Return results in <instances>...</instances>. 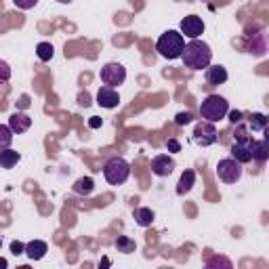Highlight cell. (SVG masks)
Instances as JSON below:
<instances>
[{
	"label": "cell",
	"mask_w": 269,
	"mask_h": 269,
	"mask_svg": "<svg viewBox=\"0 0 269 269\" xmlns=\"http://www.w3.org/2000/svg\"><path fill=\"white\" fill-rule=\"evenodd\" d=\"M181 59H183V65L190 67V69H202V67H208L210 65V59H213V51L210 46L202 40H190L185 46H183V53H181Z\"/></svg>",
	"instance_id": "1"
},
{
	"label": "cell",
	"mask_w": 269,
	"mask_h": 269,
	"mask_svg": "<svg viewBox=\"0 0 269 269\" xmlns=\"http://www.w3.org/2000/svg\"><path fill=\"white\" fill-rule=\"evenodd\" d=\"M229 112V105L223 97L219 95H208L202 103H200V116L206 120V122H221L227 116Z\"/></svg>",
	"instance_id": "2"
},
{
	"label": "cell",
	"mask_w": 269,
	"mask_h": 269,
	"mask_svg": "<svg viewBox=\"0 0 269 269\" xmlns=\"http://www.w3.org/2000/svg\"><path fill=\"white\" fill-rule=\"evenodd\" d=\"M183 46H185V40H183L181 34L174 32V30H168L160 36V40L156 44V51L162 57H166V59H177L183 53Z\"/></svg>",
	"instance_id": "3"
},
{
	"label": "cell",
	"mask_w": 269,
	"mask_h": 269,
	"mask_svg": "<svg viewBox=\"0 0 269 269\" xmlns=\"http://www.w3.org/2000/svg\"><path fill=\"white\" fill-rule=\"evenodd\" d=\"M103 174L110 185H122L128 179V174H131V166H128L122 158H112L108 164L103 166Z\"/></svg>",
	"instance_id": "4"
},
{
	"label": "cell",
	"mask_w": 269,
	"mask_h": 269,
	"mask_svg": "<svg viewBox=\"0 0 269 269\" xmlns=\"http://www.w3.org/2000/svg\"><path fill=\"white\" fill-rule=\"evenodd\" d=\"M99 78H101V82H103L105 86L116 88V86H120L124 80H126V69H124V65H120V63H108V65L101 67Z\"/></svg>",
	"instance_id": "5"
},
{
	"label": "cell",
	"mask_w": 269,
	"mask_h": 269,
	"mask_svg": "<svg viewBox=\"0 0 269 269\" xmlns=\"http://www.w3.org/2000/svg\"><path fill=\"white\" fill-rule=\"evenodd\" d=\"M217 177L225 183H236L242 177V166L240 162H236L233 158H225V160H219L217 164Z\"/></svg>",
	"instance_id": "6"
},
{
	"label": "cell",
	"mask_w": 269,
	"mask_h": 269,
	"mask_svg": "<svg viewBox=\"0 0 269 269\" xmlns=\"http://www.w3.org/2000/svg\"><path fill=\"white\" fill-rule=\"evenodd\" d=\"M217 139H219V135L215 131L213 122H200V124H196V128H194V141L198 145H202V147L213 145V143H217Z\"/></svg>",
	"instance_id": "7"
},
{
	"label": "cell",
	"mask_w": 269,
	"mask_h": 269,
	"mask_svg": "<svg viewBox=\"0 0 269 269\" xmlns=\"http://www.w3.org/2000/svg\"><path fill=\"white\" fill-rule=\"evenodd\" d=\"M202 32H204V21L198 15H187L181 19V36L194 40L198 36H202Z\"/></svg>",
	"instance_id": "8"
},
{
	"label": "cell",
	"mask_w": 269,
	"mask_h": 269,
	"mask_svg": "<svg viewBox=\"0 0 269 269\" xmlns=\"http://www.w3.org/2000/svg\"><path fill=\"white\" fill-rule=\"evenodd\" d=\"M149 170L158 174V177H168V174L174 170V160L168 158V156H156L154 160H151V164H149Z\"/></svg>",
	"instance_id": "9"
},
{
	"label": "cell",
	"mask_w": 269,
	"mask_h": 269,
	"mask_svg": "<svg viewBox=\"0 0 269 269\" xmlns=\"http://www.w3.org/2000/svg\"><path fill=\"white\" fill-rule=\"evenodd\" d=\"M231 156H233L236 162H240V164L250 162L252 160V156H250V139L248 137L246 139H238V141L231 145Z\"/></svg>",
	"instance_id": "10"
},
{
	"label": "cell",
	"mask_w": 269,
	"mask_h": 269,
	"mask_svg": "<svg viewBox=\"0 0 269 269\" xmlns=\"http://www.w3.org/2000/svg\"><path fill=\"white\" fill-rule=\"evenodd\" d=\"M97 103L101 105V108H118V103H120V95L116 93V88L112 86H101L99 93H97Z\"/></svg>",
	"instance_id": "11"
},
{
	"label": "cell",
	"mask_w": 269,
	"mask_h": 269,
	"mask_svg": "<svg viewBox=\"0 0 269 269\" xmlns=\"http://www.w3.org/2000/svg\"><path fill=\"white\" fill-rule=\"evenodd\" d=\"M206 82L208 86H219L227 82V72L223 65H208L206 67Z\"/></svg>",
	"instance_id": "12"
},
{
	"label": "cell",
	"mask_w": 269,
	"mask_h": 269,
	"mask_svg": "<svg viewBox=\"0 0 269 269\" xmlns=\"http://www.w3.org/2000/svg\"><path fill=\"white\" fill-rule=\"evenodd\" d=\"M30 124H32V118L28 114H23V112H15L9 118V126H11V131L13 133H26L30 128Z\"/></svg>",
	"instance_id": "13"
},
{
	"label": "cell",
	"mask_w": 269,
	"mask_h": 269,
	"mask_svg": "<svg viewBox=\"0 0 269 269\" xmlns=\"http://www.w3.org/2000/svg\"><path fill=\"white\" fill-rule=\"evenodd\" d=\"M23 252H26L32 261H40L42 256L46 254V242H42V240H32Z\"/></svg>",
	"instance_id": "14"
},
{
	"label": "cell",
	"mask_w": 269,
	"mask_h": 269,
	"mask_svg": "<svg viewBox=\"0 0 269 269\" xmlns=\"http://www.w3.org/2000/svg\"><path fill=\"white\" fill-rule=\"evenodd\" d=\"M19 151H15V149H0V166L3 168H13L17 162H19Z\"/></svg>",
	"instance_id": "15"
},
{
	"label": "cell",
	"mask_w": 269,
	"mask_h": 269,
	"mask_svg": "<svg viewBox=\"0 0 269 269\" xmlns=\"http://www.w3.org/2000/svg\"><path fill=\"white\" fill-rule=\"evenodd\" d=\"M250 156L259 162H265L269 158V151H267V143L265 141H250Z\"/></svg>",
	"instance_id": "16"
},
{
	"label": "cell",
	"mask_w": 269,
	"mask_h": 269,
	"mask_svg": "<svg viewBox=\"0 0 269 269\" xmlns=\"http://www.w3.org/2000/svg\"><path fill=\"white\" fill-rule=\"evenodd\" d=\"M194 179H196V174H194V170H185L183 174H181V179H179V185H177V194H187L194 187Z\"/></svg>",
	"instance_id": "17"
},
{
	"label": "cell",
	"mask_w": 269,
	"mask_h": 269,
	"mask_svg": "<svg viewBox=\"0 0 269 269\" xmlns=\"http://www.w3.org/2000/svg\"><path fill=\"white\" fill-rule=\"evenodd\" d=\"M135 221L141 227H149L151 223H154V213H151L149 208H137L135 210Z\"/></svg>",
	"instance_id": "18"
},
{
	"label": "cell",
	"mask_w": 269,
	"mask_h": 269,
	"mask_svg": "<svg viewBox=\"0 0 269 269\" xmlns=\"http://www.w3.org/2000/svg\"><path fill=\"white\" fill-rule=\"evenodd\" d=\"M36 55H38V59H40V61H51V59H53V55H55L53 44H49V42H40V44L36 46Z\"/></svg>",
	"instance_id": "19"
},
{
	"label": "cell",
	"mask_w": 269,
	"mask_h": 269,
	"mask_svg": "<svg viewBox=\"0 0 269 269\" xmlns=\"http://www.w3.org/2000/svg\"><path fill=\"white\" fill-rule=\"evenodd\" d=\"M116 248H118V252H133L135 250V242L131 238H126V236H118V240H116Z\"/></svg>",
	"instance_id": "20"
},
{
	"label": "cell",
	"mask_w": 269,
	"mask_h": 269,
	"mask_svg": "<svg viewBox=\"0 0 269 269\" xmlns=\"http://www.w3.org/2000/svg\"><path fill=\"white\" fill-rule=\"evenodd\" d=\"M13 141V131H11V126H5L0 124V149H7Z\"/></svg>",
	"instance_id": "21"
},
{
	"label": "cell",
	"mask_w": 269,
	"mask_h": 269,
	"mask_svg": "<svg viewBox=\"0 0 269 269\" xmlns=\"http://www.w3.org/2000/svg\"><path fill=\"white\" fill-rule=\"evenodd\" d=\"M74 192L76 194H91L93 192V179L91 177H84V179H78L76 183H74Z\"/></svg>",
	"instance_id": "22"
},
{
	"label": "cell",
	"mask_w": 269,
	"mask_h": 269,
	"mask_svg": "<svg viewBox=\"0 0 269 269\" xmlns=\"http://www.w3.org/2000/svg\"><path fill=\"white\" fill-rule=\"evenodd\" d=\"M250 128L252 131H265L267 128V116L265 114H252L250 116Z\"/></svg>",
	"instance_id": "23"
},
{
	"label": "cell",
	"mask_w": 269,
	"mask_h": 269,
	"mask_svg": "<svg viewBox=\"0 0 269 269\" xmlns=\"http://www.w3.org/2000/svg\"><path fill=\"white\" fill-rule=\"evenodd\" d=\"M174 122H177L179 126L190 124V122H192V114H190V112H181V114H177V118H174Z\"/></svg>",
	"instance_id": "24"
},
{
	"label": "cell",
	"mask_w": 269,
	"mask_h": 269,
	"mask_svg": "<svg viewBox=\"0 0 269 269\" xmlns=\"http://www.w3.org/2000/svg\"><path fill=\"white\" fill-rule=\"evenodd\" d=\"M9 78H11V67L5 61H0V82H7Z\"/></svg>",
	"instance_id": "25"
},
{
	"label": "cell",
	"mask_w": 269,
	"mask_h": 269,
	"mask_svg": "<svg viewBox=\"0 0 269 269\" xmlns=\"http://www.w3.org/2000/svg\"><path fill=\"white\" fill-rule=\"evenodd\" d=\"M13 3H15V7H19V9H32V7H36L38 0H13Z\"/></svg>",
	"instance_id": "26"
},
{
	"label": "cell",
	"mask_w": 269,
	"mask_h": 269,
	"mask_svg": "<svg viewBox=\"0 0 269 269\" xmlns=\"http://www.w3.org/2000/svg\"><path fill=\"white\" fill-rule=\"evenodd\" d=\"M23 250H26V246H23L21 242H17V240L11 242V252H13L15 256H17V254H23Z\"/></svg>",
	"instance_id": "27"
},
{
	"label": "cell",
	"mask_w": 269,
	"mask_h": 269,
	"mask_svg": "<svg viewBox=\"0 0 269 269\" xmlns=\"http://www.w3.org/2000/svg\"><path fill=\"white\" fill-rule=\"evenodd\" d=\"M78 103H80V105H84V108H88V105H91V95H88L86 91L78 95Z\"/></svg>",
	"instance_id": "28"
},
{
	"label": "cell",
	"mask_w": 269,
	"mask_h": 269,
	"mask_svg": "<svg viewBox=\"0 0 269 269\" xmlns=\"http://www.w3.org/2000/svg\"><path fill=\"white\" fill-rule=\"evenodd\" d=\"M133 40V36H114V44L116 46H124V44H128Z\"/></svg>",
	"instance_id": "29"
},
{
	"label": "cell",
	"mask_w": 269,
	"mask_h": 269,
	"mask_svg": "<svg viewBox=\"0 0 269 269\" xmlns=\"http://www.w3.org/2000/svg\"><path fill=\"white\" fill-rule=\"evenodd\" d=\"M128 21H131V15H128V13H118V15H116V23H122V26H124V23H128Z\"/></svg>",
	"instance_id": "30"
},
{
	"label": "cell",
	"mask_w": 269,
	"mask_h": 269,
	"mask_svg": "<svg viewBox=\"0 0 269 269\" xmlns=\"http://www.w3.org/2000/svg\"><path fill=\"white\" fill-rule=\"evenodd\" d=\"M166 145H168L170 151H179V149H181V145H179L177 139H168V143H166Z\"/></svg>",
	"instance_id": "31"
},
{
	"label": "cell",
	"mask_w": 269,
	"mask_h": 269,
	"mask_svg": "<svg viewBox=\"0 0 269 269\" xmlns=\"http://www.w3.org/2000/svg\"><path fill=\"white\" fill-rule=\"evenodd\" d=\"M229 120H231L233 124H238V122L242 120V112H236V110H233V112L229 114Z\"/></svg>",
	"instance_id": "32"
},
{
	"label": "cell",
	"mask_w": 269,
	"mask_h": 269,
	"mask_svg": "<svg viewBox=\"0 0 269 269\" xmlns=\"http://www.w3.org/2000/svg\"><path fill=\"white\" fill-rule=\"evenodd\" d=\"M19 108H28V105H30V97L28 95H21V99H19Z\"/></svg>",
	"instance_id": "33"
},
{
	"label": "cell",
	"mask_w": 269,
	"mask_h": 269,
	"mask_svg": "<svg viewBox=\"0 0 269 269\" xmlns=\"http://www.w3.org/2000/svg\"><path fill=\"white\" fill-rule=\"evenodd\" d=\"M88 124H91V128H97V126H101V118H93Z\"/></svg>",
	"instance_id": "34"
},
{
	"label": "cell",
	"mask_w": 269,
	"mask_h": 269,
	"mask_svg": "<svg viewBox=\"0 0 269 269\" xmlns=\"http://www.w3.org/2000/svg\"><path fill=\"white\" fill-rule=\"evenodd\" d=\"M57 3H63V5H69V3H72V0H57Z\"/></svg>",
	"instance_id": "35"
},
{
	"label": "cell",
	"mask_w": 269,
	"mask_h": 269,
	"mask_svg": "<svg viewBox=\"0 0 269 269\" xmlns=\"http://www.w3.org/2000/svg\"><path fill=\"white\" fill-rule=\"evenodd\" d=\"M0 267H7V261L5 259H0Z\"/></svg>",
	"instance_id": "36"
},
{
	"label": "cell",
	"mask_w": 269,
	"mask_h": 269,
	"mask_svg": "<svg viewBox=\"0 0 269 269\" xmlns=\"http://www.w3.org/2000/svg\"><path fill=\"white\" fill-rule=\"evenodd\" d=\"M0 244H3V242H0Z\"/></svg>",
	"instance_id": "37"
}]
</instances>
